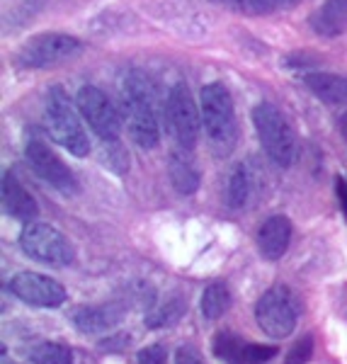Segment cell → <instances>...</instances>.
Returning <instances> with one entry per match:
<instances>
[{
    "instance_id": "cell-30",
    "label": "cell",
    "mask_w": 347,
    "mask_h": 364,
    "mask_svg": "<svg viewBox=\"0 0 347 364\" xmlns=\"http://www.w3.org/2000/svg\"><path fill=\"white\" fill-rule=\"evenodd\" d=\"M178 364H202V362H199V357L190 348H180V352H178Z\"/></svg>"
},
{
    "instance_id": "cell-2",
    "label": "cell",
    "mask_w": 347,
    "mask_h": 364,
    "mask_svg": "<svg viewBox=\"0 0 347 364\" xmlns=\"http://www.w3.org/2000/svg\"><path fill=\"white\" fill-rule=\"evenodd\" d=\"M78 114L80 112L73 107L66 90L61 85L51 87L49 95H46V107H44L46 132L70 156L85 158L90 154V139H87V132L83 129V122H80Z\"/></svg>"
},
{
    "instance_id": "cell-29",
    "label": "cell",
    "mask_w": 347,
    "mask_h": 364,
    "mask_svg": "<svg viewBox=\"0 0 347 364\" xmlns=\"http://www.w3.org/2000/svg\"><path fill=\"white\" fill-rule=\"evenodd\" d=\"M335 192H338L340 207H343L345 216H347V180H345V178H338V180H335Z\"/></svg>"
},
{
    "instance_id": "cell-9",
    "label": "cell",
    "mask_w": 347,
    "mask_h": 364,
    "mask_svg": "<svg viewBox=\"0 0 347 364\" xmlns=\"http://www.w3.org/2000/svg\"><path fill=\"white\" fill-rule=\"evenodd\" d=\"M75 107H78L80 117L85 119V124L97 134L100 139L107 141H119L122 134V122L119 112L114 109L112 100L105 95L95 85H83L75 95Z\"/></svg>"
},
{
    "instance_id": "cell-19",
    "label": "cell",
    "mask_w": 347,
    "mask_h": 364,
    "mask_svg": "<svg viewBox=\"0 0 347 364\" xmlns=\"http://www.w3.org/2000/svg\"><path fill=\"white\" fill-rule=\"evenodd\" d=\"M250 197V175L245 166H236L226 182V204L228 209H243Z\"/></svg>"
},
{
    "instance_id": "cell-8",
    "label": "cell",
    "mask_w": 347,
    "mask_h": 364,
    "mask_svg": "<svg viewBox=\"0 0 347 364\" xmlns=\"http://www.w3.org/2000/svg\"><path fill=\"white\" fill-rule=\"evenodd\" d=\"M299 306L287 287H272L255 304V321L269 338L282 340L297 328Z\"/></svg>"
},
{
    "instance_id": "cell-20",
    "label": "cell",
    "mask_w": 347,
    "mask_h": 364,
    "mask_svg": "<svg viewBox=\"0 0 347 364\" xmlns=\"http://www.w3.org/2000/svg\"><path fill=\"white\" fill-rule=\"evenodd\" d=\"M211 352H214V357L228 364H243L245 345L233 331H219L211 340Z\"/></svg>"
},
{
    "instance_id": "cell-12",
    "label": "cell",
    "mask_w": 347,
    "mask_h": 364,
    "mask_svg": "<svg viewBox=\"0 0 347 364\" xmlns=\"http://www.w3.org/2000/svg\"><path fill=\"white\" fill-rule=\"evenodd\" d=\"M0 197H3V209L8 216H13L17 221H25V224H32L39 214L37 199H34L29 192L25 190L20 180H17L15 173H3V190H0Z\"/></svg>"
},
{
    "instance_id": "cell-22",
    "label": "cell",
    "mask_w": 347,
    "mask_h": 364,
    "mask_svg": "<svg viewBox=\"0 0 347 364\" xmlns=\"http://www.w3.org/2000/svg\"><path fill=\"white\" fill-rule=\"evenodd\" d=\"M182 314H185V304H182L180 299H173L166 306L149 311L144 323H146V328H168V326H175Z\"/></svg>"
},
{
    "instance_id": "cell-1",
    "label": "cell",
    "mask_w": 347,
    "mask_h": 364,
    "mask_svg": "<svg viewBox=\"0 0 347 364\" xmlns=\"http://www.w3.org/2000/svg\"><path fill=\"white\" fill-rule=\"evenodd\" d=\"M122 114H124L129 136L144 151L161 144V127L156 114V92L144 73L134 70L122 83Z\"/></svg>"
},
{
    "instance_id": "cell-13",
    "label": "cell",
    "mask_w": 347,
    "mask_h": 364,
    "mask_svg": "<svg viewBox=\"0 0 347 364\" xmlns=\"http://www.w3.org/2000/svg\"><path fill=\"white\" fill-rule=\"evenodd\" d=\"M292 243V221L282 214H274L262 221L257 231V245L265 260H279Z\"/></svg>"
},
{
    "instance_id": "cell-25",
    "label": "cell",
    "mask_w": 347,
    "mask_h": 364,
    "mask_svg": "<svg viewBox=\"0 0 347 364\" xmlns=\"http://www.w3.org/2000/svg\"><path fill=\"white\" fill-rule=\"evenodd\" d=\"M277 355V348L272 345H245L243 352V364H262Z\"/></svg>"
},
{
    "instance_id": "cell-21",
    "label": "cell",
    "mask_w": 347,
    "mask_h": 364,
    "mask_svg": "<svg viewBox=\"0 0 347 364\" xmlns=\"http://www.w3.org/2000/svg\"><path fill=\"white\" fill-rule=\"evenodd\" d=\"M32 364H73V352L58 343H39L29 352Z\"/></svg>"
},
{
    "instance_id": "cell-3",
    "label": "cell",
    "mask_w": 347,
    "mask_h": 364,
    "mask_svg": "<svg viewBox=\"0 0 347 364\" xmlns=\"http://www.w3.org/2000/svg\"><path fill=\"white\" fill-rule=\"evenodd\" d=\"M252 124L260 139L265 154L279 168H289L297 161V134L282 109L272 102H260L252 109Z\"/></svg>"
},
{
    "instance_id": "cell-15",
    "label": "cell",
    "mask_w": 347,
    "mask_h": 364,
    "mask_svg": "<svg viewBox=\"0 0 347 364\" xmlns=\"http://www.w3.org/2000/svg\"><path fill=\"white\" fill-rule=\"evenodd\" d=\"M309 25L319 37H343L347 32V0H323V5L309 17Z\"/></svg>"
},
{
    "instance_id": "cell-14",
    "label": "cell",
    "mask_w": 347,
    "mask_h": 364,
    "mask_svg": "<svg viewBox=\"0 0 347 364\" xmlns=\"http://www.w3.org/2000/svg\"><path fill=\"white\" fill-rule=\"evenodd\" d=\"M73 323L83 333H107L119 321L124 318V311L117 304H105V306H78L73 311Z\"/></svg>"
},
{
    "instance_id": "cell-11",
    "label": "cell",
    "mask_w": 347,
    "mask_h": 364,
    "mask_svg": "<svg viewBox=\"0 0 347 364\" xmlns=\"http://www.w3.org/2000/svg\"><path fill=\"white\" fill-rule=\"evenodd\" d=\"M10 291L29 306L54 309L66 301V289L61 282L37 272H17L10 279Z\"/></svg>"
},
{
    "instance_id": "cell-10",
    "label": "cell",
    "mask_w": 347,
    "mask_h": 364,
    "mask_svg": "<svg viewBox=\"0 0 347 364\" xmlns=\"http://www.w3.org/2000/svg\"><path fill=\"white\" fill-rule=\"evenodd\" d=\"M25 156L34 173L44 182H49L56 192H61V195H66V197L78 195L80 185H78V180H75L73 170H70L42 139H29L25 146Z\"/></svg>"
},
{
    "instance_id": "cell-31",
    "label": "cell",
    "mask_w": 347,
    "mask_h": 364,
    "mask_svg": "<svg viewBox=\"0 0 347 364\" xmlns=\"http://www.w3.org/2000/svg\"><path fill=\"white\" fill-rule=\"evenodd\" d=\"M301 0H274V5H277V10H287V8H294V5H299Z\"/></svg>"
},
{
    "instance_id": "cell-17",
    "label": "cell",
    "mask_w": 347,
    "mask_h": 364,
    "mask_svg": "<svg viewBox=\"0 0 347 364\" xmlns=\"http://www.w3.org/2000/svg\"><path fill=\"white\" fill-rule=\"evenodd\" d=\"M168 175H170V185L175 187V192L182 197H190L199 190V170L195 168V163L190 158H185V154L173 151L168 158Z\"/></svg>"
},
{
    "instance_id": "cell-26",
    "label": "cell",
    "mask_w": 347,
    "mask_h": 364,
    "mask_svg": "<svg viewBox=\"0 0 347 364\" xmlns=\"http://www.w3.org/2000/svg\"><path fill=\"white\" fill-rule=\"evenodd\" d=\"M107 151H105V156H110V166L117 170V173H124L129 170V156L124 154V149L119 146V141H107Z\"/></svg>"
},
{
    "instance_id": "cell-4",
    "label": "cell",
    "mask_w": 347,
    "mask_h": 364,
    "mask_svg": "<svg viewBox=\"0 0 347 364\" xmlns=\"http://www.w3.org/2000/svg\"><path fill=\"white\" fill-rule=\"evenodd\" d=\"M199 109L211 144L219 151H231V146L236 144V109L228 87L219 80L204 85L199 95Z\"/></svg>"
},
{
    "instance_id": "cell-7",
    "label": "cell",
    "mask_w": 347,
    "mask_h": 364,
    "mask_svg": "<svg viewBox=\"0 0 347 364\" xmlns=\"http://www.w3.org/2000/svg\"><path fill=\"white\" fill-rule=\"evenodd\" d=\"M20 248L25 250L32 260L42 262L51 267H66L73 262L75 252L70 240L63 236L58 228L42 224V221H32L22 228L20 233Z\"/></svg>"
},
{
    "instance_id": "cell-5",
    "label": "cell",
    "mask_w": 347,
    "mask_h": 364,
    "mask_svg": "<svg viewBox=\"0 0 347 364\" xmlns=\"http://www.w3.org/2000/svg\"><path fill=\"white\" fill-rule=\"evenodd\" d=\"M83 51V42L73 34L66 32H44L29 37L25 44L17 49V66L27 70L51 68L56 63H63L68 58L78 56Z\"/></svg>"
},
{
    "instance_id": "cell-32",
    "label": "cell",
    "mask_w": 347,
    "mask_h": 364,
    "mask_svg": "<svg viewBox=\"0 0 347 364\" xmlns=\"http://www.w3.org/2000/svg\"><path fill=\"white\" fill-rule=\"evenodd\" d=\"M338 124H340V132H343V136L347 139V112L340 114V122H338Z\"/></svg>"
},
{
    "instance_id": "cell-28",
    "label": "cell",
    "mask_w": 347,
    "mask_h": 364,
    "mask_svg": "<svg viewBox=\"0 0 347 364\" xmlns=\"http://www.w3.org/2000/svg\"><path fill=\"white\" fill-rule=\"evenodd\" d=\"M127 343H129V336L119 333V336H112L107 340H102V343H100V348H102L105 352H119V348H124Z\"/></svg>"
},
{
    "instance_id": "cell-6",
    "label": "cell",
    "mask_w": 347,
    "mask_h": 364,
    "mask_svg": "<svg viewBox=\"0 0 347 364\" xmlns=\"http://www.w3.org/2000/svg\"><path fill=\"white\" fill-rule=\"evenodd\" d=\"M166 117H168V129L173 134L175 144L182 151H192L202 134V109L197 107L195 97H192L187 83H175L168 90L166 100Z\"/></svg>"
},
{
    "instance_id": "cell-27",
    "label": "cell",
    "mask_w": 347,
    "mask_h": 364,
    "mask_svg": "<svg viewBox=\"0 0 347 364\" xmlns=\"http://www.w3.org/2000/svg\"><path fill=\"white\" fill-rule=\"evenodd\" d=\"M168 360V350L163 345H149V348L139 350L137 362L139 364H166Z\"/></svg>"
},
{
    "instance_id": "cell-33",
    "label": "cell",
    "mask_w": 347,
    "mask_h": 364,
    "mask_svg": "<svg viewBox=\"0 0 347 364\" xmlns=\"http://www.w3.org/2000/svg\"><path fill=\"white\" fill-rule=\"evenodd\" d=\"M3 364H15V362H8V357H5V352H3Z\"/></svg>"
},
{
    "instance_id": "cell-24",
    "label": "cell",
    "mask_w": 347,
    "mask_h": 364,
    "mask_svg": "<svg viewBox=\"0 0 347 364\" xmlns=\"http://www.w3.org/2000/svg\"><path fill=\"white\" fill-rule=\"evenodd\" d=\"M314 357V336H304L294 343V348L287 355V364H306Z\"/></svg>"
},
{
    "instance_id": "cell-16",
    "label": "cell",
    "mask_w": 347,
    "mask_h": 364,
    "mask_svg": "<svg viewBox=\"0 0 347 364\" xmlns=\"http://www.w3.org/2000/svg\"><path fill=\"white\" fill-rule=\"evenodd\" d=\"M304 85L319 100H323V102L347 105V78H343V75L314 70V73L304 75Z\"/></svg>"
},
{
    "instance_id": "cell-23",
    "label": "cell",
    "mask_w": 347,
    "mask_h": 364,
    "mask_svg": "<svg viewBox=\"0 0 347 364\" xmlns=\"http://www.w3.org/2000/svg\"><path fill=\"white\" fill-rule=\"evenodd\" d=\"M226 5H231L233 10H238V13L243 15H269L277 10V5H274V0H226Z\"/></svg>"
},
{
    "instance_id": "cell-18",
    "label": "cell",
    "mask_w": 347,
    "mask_h": 364,
    "mask_svg": "<svg viewBox=\"0 0 347 364\" xmlns=\"http://www.w3.org/2000/svg\"><path fill=\"white\" fill-rule=\"evenodd\" d=\"M228 306H231V291H228V287L223 282H211L207 289H204L202 301H199L202 316L207 321H216L226 314Z\"/></svg>"
}]
</instances>
